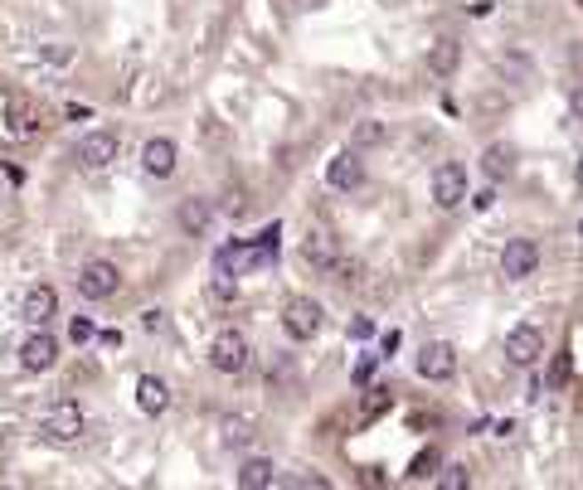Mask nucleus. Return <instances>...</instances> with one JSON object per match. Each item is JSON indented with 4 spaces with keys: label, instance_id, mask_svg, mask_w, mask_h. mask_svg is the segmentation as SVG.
Wrapping results in <instances>:
<instances>
[{
    "label": "nucleus",
    "instance_id": "8",
    "mask_svg": "<svg viewBox=\"0 0 583 490\" xmlns=\"http://www.w3.org/2000/svg\"><path fill=\"white\" fill-rule=\"evenodd\" d=\"M301 263H307L316 277H331V273H336V267H340L336 233H326V228H307V238H301Z\"/></svg>",
    "mask_w": 583,
    "mask_h": 490
},
{
    "label": "nucleus",
    "instance_id": "18",
    "mask_svg": "<svg viewBox=\"0 0 583 490\" xmlns=\"http://www.w3.org/2000/svg\"><path fill=\"white\" fill-rule=\"evenodd\" d=\"M350 146H355V151H379V146H389V127L374 122V117H364L360 127L350 131Z\"/></svg>",
    "mask_w": 583,
    "mask_h": 490
},
{
    "label": "nucleus",
    "instance_id": "32",
    "mask_svg": "<svg viewBox=\"0 0 583 490\" xmlns=\"http://www.w3.org/2000/svg\"><path fill=\"white\" fill-rule=\"evenodd\" d=\"M574 175H579V185H583V155H579V170H574Z\"/></svg>",
    "mask_w": 583,
    "mask_h": 490
},
{
    "label": "nucleus",
    "instance_id": "12",
    "mask_svg": "<svg viewBox=\"0 0 583 490\" xmlns=\"http://www.w3.org/2000/svg\"><path fill=\"white\" fill-rule=\"evenodd\" d=\"M73 155H78L83 170H108V165L117 161V137H112V131H88Z\"/></svg>",
    "mask_w": 583,
    "mask_h": 490
},
{
    "label": "nucleus",
    "instance_id": "5",
    "mask_svg": "<svg viewBox=\"0 0 583 490\" xmlns=\"http://www.w3.org/2000/svg\"><path fill=\"white\" fill-rule=\"evenodd\" d=\"M321 326H326L321 301H311V296H287L283 301V330H287V340H311V336H321Z\"/></svg>",
    "mask_w": 583,
    "mask_h": 490
},
{
    "label": "nucleus",
    "instance_id": "33",
    "mask_svg": "<svg viewBox=\"0 0 583 490\" xmlns=\"http://www.w3.org/2000/svg\"><path fill=\"white\" fill-rule=\"evenodd\" d=\"M579 233H583V218H579Z\"/></svg>",
    "mask_w": 583,
    "mask_h": 490
},
{
    "label": "nucleus",
    "instance_id": "19",
    "mask_svg": "<svg viewBox=\"0 0 583 490\" xmlns=\"http://www.w3.org/2000/svg\"><path fill=\"white\" fill-rule=\"evenodd\" d=\"M389 408H394V389L389 383H374V389H364V399H360V423H374Z\"/></svg>",
    "mask_w": 583,
    "mask_h": 490
},
{
    "label": "nucleus",
    "instance_id": "30",
    "mask_svg": "<svg viewBox=\"0 0 583 490\" xmlns=\"http://www.w3.org/2000/svg\"><path fill=\"white\" fill-rule=\"evenodd\" d=\"M394 350H399V330H389V336H384V340H379V354H384V360H389V354H394Z\"/></svg>",
    "mask_w": 583,
    "mask_h": 490
},
{
    "label": "nucleus",
    "instance_id": "4",
    "mask_svg": "<svg viewBox=\"0 0 583 490\" xmlns=\"http://www.w3.org/2000/svg\"><path fill=\"white\" fill-rule=\"evenodd\" d=\"M413 374L428 383H452L457 379V345L447 340H423L419 354H413Z\"/></svg>",
    "mask_w": 583,
    "mask_h": 490
},
{
    "label": "nucleus",
    "instance_id": "6",
    "mask_svg": "<svg viewBox=\"0 0 583 490\" xmlns=\"http://www.w3.org/2000/svg\"><path fill=\"white\" fill-rule=\"evenodd\" d=\"M506 360L515 364V369H535V364L545 360V330H539L535 320L510 326L506 330Z\"/></svg>",
    "mask_w": 583,
    "mask_h": 490
},
{
    "label": "nucleus",
    "instance_id": "7",
    "mask_svg": "<svg viewBox=\"0 0 583 490\" xmlns=\"http://www.w3.org/2000/svg\"><path fill=\"white\" fill-rule=\"evenodd\" d=\"M117 291H122L117 263H108V257H92V263L78 267V296H88V301H112Z\"/></svg>",
    "mask_w": 583,
    "mask_h": 490
},
{
    "label": "nucleus",
    "instance_id": "16",
    "mask_svg": "<svg viewBox=\"0 0 583 490\" xmlns=\"http://www.w3.org/2000/svg\"><path fill=\"white\" fill-rule=\"evenodd\" d=\"M244 490H268V486H277L283 476H277V466L268 462V456H248L244 466H238V476H234Z\"/></svg>",
    "mask_w": 583,
    "mask_h": 490
},
{
    "label": "nucleus",
    "instance_id": "1",
    "mask_svg": "<svg viewBox=\"0 0 583 490\" xmlns=\"http://www.w3.org/2000/svg\"><path fill=\"white\" fill-rule=\"evenodd\" d=\"M428 194H433V204L443 214L462 209L467 204V165L462 161H437L433 175H428Z\"/></svg>",
    "mask_w": 583,
    "mask_h": 490
},
{
    "label": "nucleus",
    "instance_id": "15",
    "mask_svg": "<svg viewBox=\"0 0 583 490\" xmlns=\"http://www.w3.org/2000/svg\"><path fill=\"white\" fill-rule=\"evenodd\" d=\"M137 408L146 413V418H161V413L171 408V383L156 379V374H141L137 379Z\"/></svg>",
    "mask_w": 583,
    "mask_h": 490
},
{
    "label": "nucleus",
    "instance_id": "22",
    "mask_svg": "<svg viewBox=\"0 0 583 490\" xmlns=\"http://www.w3.org/2000/svg\"><path fill=\"white\" fill-rule=\"evenodd\" d=\"M569 369H574V360H569V350H559L555 360H549V374H545V389L555 393V389H564L569 383Z\"/></svg>",
    "mask_w": 583,
    "mask_h": 490
},
{
    "label": "nucleus",
    "instance_id": "25",
    "mask_svg": "<svg viewBox=\"0 0 583 490\" xmlns=\"http://www.w3.org/2000/svg\"><path fill=\"white\" fill-rule=\"evenodd\" d=\"M437 486H447V490L472 486V471H467V462H447V466H443V476H437Z\"/></svg>",
    "mask_w": 583,
    "mask_h": 490
},
{
    "label": "nucleus",
    "instance_id": "10",
    "mask_svg": "<svg viewBox=\"0 0 583 490\" xmlns=\"http://www.w3.org/2000/svg\"><path fill=\"white\" fill-rule=\"evenodd\" d=\"M535 267H539V243L535 238H506V248H501L506 281H530L535 277Z\"/></svg>",
    "mask_w": 583,
    "mask_h": 490
},
{
    "label": "nucleus",
    "instance_id": "13",
    "mask_svg": "<svg viewBox=\"0 0 583 490\" xmlns=\"http://www.w3.org/2000/svg\"><path fill=\"white\" fill-rule=\"evenodd\" d=\"M54 360H59V340L49 336V330H35V336L20 345V369L25 374H44V369H54Z\"/></svg>",
    "mask_w": 583,
    "mask_h": 490
},
{
    "label": "nucleus",
    "instance_id": "21",
    "mask_svg": "<svg viewBox=\"0 0 583 490\" xmlns=\"http://www.w3.org/2000/svg\"><path fill=\"white\" fill-rule=\"evenodd\" d=\"M180 228L185 233H204V228H210V204L204 200H185L180 204Z\"/></svg>",
    "mask_w": 583,
    "mask_h": 490
},
{
    "label": "nucleus",
    "instance_id": "24",
    "mask_svg": "<svg viewBox=\"0 0 583 490\" xmlns=\"http://www.w3.org/2000/svg\"><path fill=\"white\" fill-rule=\"evenodd\" d=\"M437 462H443V456H437L433 447L428 452H419L413 456V466H409V481H428V476H437Z\"/></svg>",
    "mask_w": 583,
    "mask_h": 490
},
{
    "label": "nucleus",
    "instance_id": "2",
    "mask_svg": "<svg viewBox=\"0 0 583 490\" xmlns=\"http://www.w3.org/2000/svg\"><path fill=\"white\" fill-rule=\"evenodd\" d=\"M83 427H88V418H83V408H78L73 399L49 403V408H44V418H39V432H44V442H59V447L78 442V437H83Z\"/></svg>",
    "mask_w": 583,
    "mask_h": 490
},
{
    "label": "nucleus",
    "instance_id": "9",
    "mask_svg": "<svg viewBox=\"0 0 583 490\" xmlns=\"http://www.w3.org/2000/svg\"><path fill=\"white\" fill-rule=\"evenodd\" d=\"M326 185L336 194H355L364 185V151H355V146H346V151H336L326 161Z\"/></svg>",
    "mask_w": 583,
    "mask_h": 490
},
{
    "label": "nucleus",
    "instance_id": "3",
    "mask_svg": "<svg viewBox=\"0 0 583 490\" xmlns=\"http://www.w3.org/2000/svg\"><path fill=\"white\" fill-rule=\"evenodd\" d=\"M210 364L219 374H248V364H253V345H248L244 330H219V336L210 340Z\"/></svg>",
    "mask_w": 583,
    "mask_h": 490
},
{
    "label": "nucleus",
    "instance_id": "23",
    "mask_svg": "<svg viewBox=\"0 0 583 490\" xmlns=\"http://www.w3.org/2000/svg\"><path fill=\"white\" fill-rule=\"evenodd\" d=\"M224 442L228 447H248L253 442V423L248 418H224Z\"/></svg>",
    "mask_w": 583,
    "mask_h": 490
},
{
    "label": "nucleus",
    "instance_id": "29",
    "mask_svg": "<svg viewBox=\"0 0 583 490\" xmlns=\"http://www.w3.org/2000/svg\"><path fill=\"white\" fill-rule=\"evenodd\" d=\"M68 336L78 340V345H83V340H92V320H83V316H78V320L68 326Z\"/></svg>",
    "mask_w": 583,
    "mask_h": 490
},
{
    "label": "nucleus",
    "instance_id": "27",
    "mask_svg": "<svg viewBox=\"0 0 583 490\" xmlns=\"http://www.w3.org/2000/svg\"><path fill=\"white\" fill-rule=\"evenodd\" d=\"M472 200V209L476 214H486V209H496V185H486V190H476V194H467Z\"/></svg>",
    "mask_w": 583,
    "mask_h": 490
},
{
    "label": "nucleus",
    "instance_id": "26",
    "mask_svg": "<svg viewBox=\"0 0 583 490\" xmlns=\"http://www.w3.org/2000/svg\"><path fill=\"white\" fill-rule=\"evenodd\" d=\"M379 360H384V354H360V364H355V374H350V379H355V383H370L374 369H379Z\"/></svg>",
    "mask_w": 583,
    "mask_h": 490
},
{
    "label": "nucleus",
    "instance_id": "14",
    "mask_svg": "<svg viewBox=\"0 0 583 490\" xmlns=\"http://www.w3.org/2000/svg\"><path fill=\"white\" fill-rule=\"evenodd\" d=\"M20 316H25V326H35V330H44L49 320L59 316V296H54V287H29L25 291V301H20Z\"/></svg>",
    "mask_w": 583,
    "mask_h": 490
},
{
    "label": "nucleus",
    "instance_id": "31",
    "mask_svg": "<svg viewBox=\"0 0 583 490\" xmlns=\"http://www.w3.org/2000/svg\"><path fill=\"white\" fill-rule=\"evenodd\" d=\"M569 107H574L579 117H583V88H569Z\"/></svg>",
    "mask_w": 583,
    "mask_h": 490
},
{
    "label": "nucleus",
    "instance_id": "11",
    "mask_svg": "<svg viewBox=\"0 0 583 490\" xmlns=\"http://www.w3.org/2000/svg\"><path fill=\"white\" fill-rule=\"evenodd\" d=\"M175 165H180V151H175L171 137H151L141 146V170L151 175V180H171Z\"/></svg>",
    "mask_w": 583,
    "mask_h": 490
},
{
    "label": "nucleus",
    "instance_id": "17",
    "mask_svg": "<svg viewBox=\"0 0 583 490\" xmlns=\"http://www.w3.org/2000/svg\"><path fill=\"white\" fill-rule=\"evenodd\" d=\"M482 175H486L491 185L510 180V175H515V151H510V146H501V141L486 146V151H482Z\"/></svg>",
    "mask_w": 583,
    "mask_h": 490
},
{
    "label": "nucleus",
    "instance_id": "20",
    "mask_svg": "<svg viewBox=\"0 0 583 490\" xmlns=\"http://www.w3.org/2000/svg\"><path fill=\"white\" fill-rule=\"evenodd\" d=\"M452 68H457V39H443V44H433V49H428V73L447 78Z\"/></svg>",
    "mask_w": 583,
    "mask_h": 490
},
{
    "label": "nucleus",
    "instance_id": "28",
    "mask_svg": "<svg viewBox=\"0 0 583 490\" xmlns=\"http://www.w3.org/2000/svg\"><path fill=\"white\" fill-rule=\"evenodd\" d=\"M350 336H355V340H370V336H374V320H370V316H355V320H350Z\"/></svg>",
    "mask_w": 583,
    "mask_h": 490
}]
</instances>
